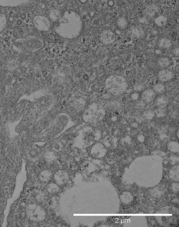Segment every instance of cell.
<instances>
[{
    "instance_id": "cell-1",
    "label": "cell",
    "mask_w": 179,
    "mask_h": 227,
    "mask_svg": "<svg viewBox=\"0 0 179 227\" xmlns=\"http://www.w3.org/2000/svg\"><path fill=\"white\" fill-rule=\"evenodd\" d=\"M128 86V83L126 79L121 75H111L105 82V87L106 90L114 95H121L125 91Z\"/></svg>"
},
{
    "instance_id": "cell-2",
    "label": "cell",
    "mask_w": 179,
    "mask_h": 227,
    "mask_svg": "<svg viewBox=\"0 0 179 227\" xmlns=\"http://www.w3.org/2000/svg\"><path fill=\"white\" fill-rule=\"evenodd\" d=\"M104 115V111L103 109L96 105L91 106L84 114L85 120L90 122L98 121L101 120Z\"/></svg>"
},
{
    "instance_id": "cell-3",
    "label": "cell",
    "mask_w": 179,
    "mask_h": 227,
    "mask_svg": "<svg viewBox=\"0 0 179 227\" xmlns=\"http://www.w3.org/2000/svg\"><path fill=\"white\" fill-rule=\"evenodd\" d=\"M28 212L29 218L34 221H43L46 220L47 217V214L44 208L36 204L30 205L29 208Z\"/></svg>"
},
{
    "instance_id": "cell-4",
    "label": "cell",
    "mask_w": 179,
    "mask_h": 227,
    "mask_svg": "<svg viewBox=\"0 0 179 227\" xmlns=\"http://www.w3.org/2000/svg\"><path fill=\"white\" fill-rule=\"evenodd\" d=\"M69 179V175L66 171L61 170L57 172L54 176L55 183L59 186H61L67 183Z\"/></svg>"
},
{
    "instance_id": "cell-5",
    "label": "cell",
    "mask_w": 179,
    "mask_h": 227,
    "mask_svg": "<svg viewBox=\"0 0 179 227\" xmlns=\"http://www.w3.org/2000/svg\"><path fill=\"white\" fill-rule=\"evenodd\" d=\"M101 39L102 41L105 44H111L115 41L116 37L113 32L107 30L105 31L102 34Z\"/></svg>"
},
{
    "instance_id": "cell-6",
    "label": "cell",
    "mask_w": 179,
    "mask_h": 227,
    "mask_svg": "<svg viewBox=\"0 0 179 227\" xmlns=\"http://www.w3.org/2000/svg\"><path fill=\"white\" fill-rule=\"evenodd\" d=\"M173 74L171 71L168 69L160 71L158 74V79L162 82H166L172 79Z\"/></svg>"
},
{
    "instance_id": "cell-7",
    "label": "cell",
    "mask_w": 179,
    "mask_h": 227,
    "mask_svg": "<svg viewBox=\"0 0 179 227\" xmlns=\"http://www.w3.org/2000/svg\"><path fill=\"white\" fill-rule=\"evenodd\" d=\"M156 93L152 89H146L143 91L142 93L141 97L144 101L146 102H150L154 99Z\"/></svg>"
},
{
    "instance_id": "cell-8",
    "label": "cell",
    "mask_w": 179,
    "mask_h": 227,
    "mask_svg": "<svg viewBox=\"0 0 179 227\" xmlns=\"http://www.w3.org/2000/svg\"><path fill=\"white\" fill-rule=\"evenodd\" d=\"M59 185L56 183H49L47 186V191L49 194H56L59 192L60 188Z\"/></svg>"
},
{
    "instance_id": "cell-9",
    "label": "cell",
    "mask_w": 179,
    "mask_h": 227,
    "mask_svg": "<svg viewBox=\"0 0 179 227\" xmlns=\"http://www.w3.org/2000/svg\"><path fill=\"white\" fill-rule=\"evenodd\" d=\"M168 19L164 15H160L156 18L154 20V21L156 24L159 27H163L167 23Z\"/></svg>"
},
{
    "instance_id": "cell-10",
    "label": "cell",
    "mask_w": 179,
    "mask_h": 227,
    "mask_svg": "<svg viewBox=\"0 0 179 227\" xmlns=\"http://www.w3.org/2000/svg\"><path fill=\"white\" fill-rule=\"evenodd\" d=\"M117 24L120 29H124L127 27L128 22L126 18L122 17H120L117 19Z\"/></svg>"
},
{
    "instance_id": "cell-11",
    "label": "cell",
    "mask_w": 179,
    "mask_h": 227,
    "mask_svg": "<svg viewBox=\"0 0 179 227\" xmlns=\"http://www.w3.org/2000/svg\"><path fill=\"white\" fill-rule=\"evenodd\" d=\"M159 46L164 49H167L170 47L172 45V42L167 38H163L160 40Z\"/></svg>"
},
{
    "instance_id": "cell-12",
    "label": "cell",
    "mask_w": 179,
    "mask_h": 227,
    "mask_svg": "<svg viewBox=\"0 0 179 227\" xmlns=\"http://www.w3.org/2000/svg\"><path fill=\"white\" fill-rule=\"evenodd\" d=\"M52 178L51 173L49 171H45L41 174L40 179L42 181L48 182L50 181Z\"/></svg>"
},
{
    "instance_id": "cell-13",
    "label": "cell",
    "mask_w": 179,
    "mask_h": 227,
    "mask_svg": "<svg viewBox=\"0 0 179 227\" xmlns=\"http://www.w3.org/2000/svg\"><path fill=\"white\" fill-rule=\"evenodd\" d=\"M158 62L160 67L165 68L169 66L170 61L169 59L166 57H161L159 58Z\"/></svg>"
},
{
    "instance_id": "cell-14",
    "label": "cell",
    "mask_w": 179,
    "mask_h": 227,
    "mask_svg": "<svg viewBox=\"0 0 179 227\" xmlns=\"http://www.w3.org/2000/svg\"><path fill=\"white\" fill-rule=\"evenodd\" d=\"M152 89L156 93H162L165 91V86L163 84H157L154 85Z\"/></svg>"
},
{
    "instance_id": "cell-15",
    "label": "cell",
    "mask_w": 179,
    "mask_h": 227,
    "mask_svg": "<svg viewBox=\"0 0 179 227\" xmlns=\"http://www.w3.org/2000/svg\"><path fill=\"white\" fill-rule=\"evenodd\" d=\"M133 33L135 36L140 37L143 36L144 32L141 28L135 27L133 31Z\"/></svg>"
},
{
    "instance_id": "cell-16",
    "label": "cell",
    "mask_w": 179,
    "mask_h": 227,
    "mask_svg": "<svg viewBox=\"0 0 179 227\" xmlns=\"http://www.w3.org/2000/svg\"><path fill=\"white\" fill-rule=\"evenodd\" d=\"M114 4V2L113 1H108V5L109 6H112Z\"/></svg>"
},
{
    "instance_id": "cell-17",
    "label": "cell",
    "mask_w": 179,
    "mask_h": 227,
    "mask_svg": "<svg viewBox=\"0 0 179 227\" xmlns=\"http://www.w3.org/2000/svg\"><path fill=\"white\" fill-rule=\"evenodd\" d=\"M21 18L22 19H24L26 18L25 15L24 14H22L21 15Z\"/></svg>"
},
{
    "instance_id": "cell-18",
    "label": "cell",
    "mask_w": 179,
    "mask_h": 227,
    "mask_svg": "<svg viewBox=\"0 0 179 227\" xmlns=\"http://www.w3.org/2000/svg\"><path fill=\"white\" fill-rule=\"evenodd\" d=\"M17 22H19V23H18V24H19V25H21V23H22V22H21V20H19V21H18Z\"/></svg>"
}]
</instances>
